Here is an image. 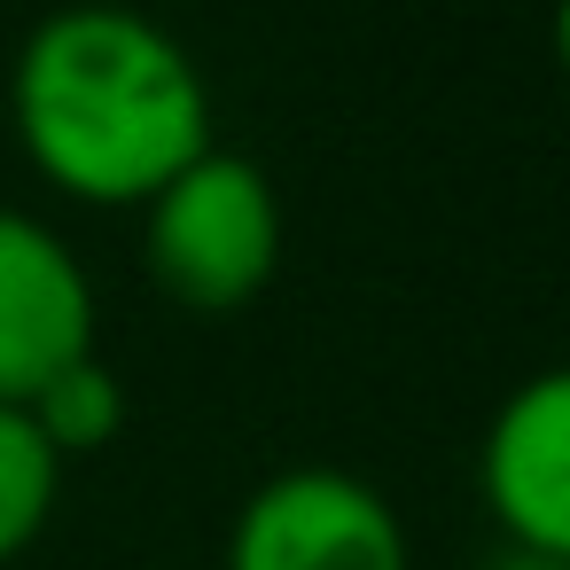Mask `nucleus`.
<instances>
[{
	"mask_svg": "<svg viewBox=\"0 0 570 570\" xmlns=\"http://www.w3.org/2000/svg\"><path fill=\"white\" fill-rule=\"evenodd\" d=\"M9 102L32 165L95 204H149L196 149H212L204 63L118 0L40 17L17 48Z\"/></svg>",
	"mask_w": 570,
	"mask_h": 570,
	"instance_id": "f257e3e1",
	"label": "nucleus"
},
{
	"mask_svg": "<svg viewBox=\"0 0 570 570\" xmlns=\"http://www.w3.org/2000/svg\"><path fill=\"white\" fill-rule=\"evenodd\" d=\"M141 250L149 274L196 305V313H227L243 305L274 258H282V196L274 180L243 157V149H196L141 212Z\"/></svg>",
	"mask_w": 570,
	"mask_h": 570,
	"instance_id": "f03ea898",
	"label": "nucleus"
},
{
	"mask_svg": "<svg viewBox=\"0 0 570 570\" xmlns=\"http://www.w3.org/2000/svg\"><path fill=\"white\" fill-rule=\"evenodd\" d=\"M227 570H414V554L399 508L367 476L297 461L243 492Z\"/></svg>",
	"mask_w": 570,
	"mask_h": 570,
	"instance_id": "7ed1b4c3",
	"label": "nucleus"
},
{
	"mask_svg": "<svg viewBox=\"0 0 570 570\" xmlns=\"http://www.w3.org/2000/svg\"><path fill=\"white\" fill-rule=\"evenodd\" d=\"M95 352V282L79 250L24 204H0V399H32Z\"/></svg>",
	"mask_w": 570,
	"mask_h": 570,
	"instance_id": "20e7f679",
	"label": "nucleus"
},
{
	"mask_svg": "<svg viewBox=\"0 0 570 570\" xmlns=\"http://www.w3.org/2000/svg\"><path fill=\"white\" fill-rule=\"evenodd\" d=\"M476 484L500 515V539L570 562V360L523 375L500 399L476 445Z\"/></svg>",
	"mask_w": 570,
	"mask_h": 570,
	"instance_id": "39448f33",
	"label": "nucleus"
},
{
	"mask_svg": "<svg viewBox=\"0 0 570 570\" xmlns=\"http://www.w3.org/2000/svg\"><path fill=\"white\" fill-rule=\"evenodd\" d=\"M56 484H63V453L48 445L24 399H0V562L48 523Z\"/></svg>",
	"mask_w": 570,
	"mask_h": 570,
	"instance_id": "423d86ee",
	"label": "nucleus"
},
{
	"mask_svg": "<svg viewBox=\"0 0 570 570\" xmlns=\"http://www.w3.org/2000/svg\"><path fill=\"white\" fill-rule=\"evenodd\" d=\"M24 406H32V422L48 430L56 453H95V445H110L118 422H126V383H118V367H110L102 352H87V360L56 367Z\"/></svg>",
	"mask_w": 570,
	"mask_h": 570,
	"instance_id": "0eeeda50",
	"label": "nucleus"
},
{
	"mask_svg": "<svg viewBox=\"0 0 570 570\" xmlns=\"http://www.w3.org/2000/svg\"><path fill=\"white\" fill-rule=\"evenodd\" d=\"M476 570H570V562H562V554H539V547H515V539H500V547H492Z\"/></svg>",
	"mask_w": 570,
	"mask_h": 570,
	"instance_id": "6e6552de",
	"label": "nucleus"
},
{
	"mask_svg": "<svg viewBox=\"0 0 570 570\" xmlns=\"http://www.w3.org/2000/svg\"><path fill=\"white\" fill-rule=\"evenodd\" d=\"M554 56H562V71H570V0L554 9Z\"/></svg>",
	"mask_w": 570,
	"mask_h": 570,
	"instance_id": "1a4fd4ad",
	"label": "nucleus"
}]
</instances>
